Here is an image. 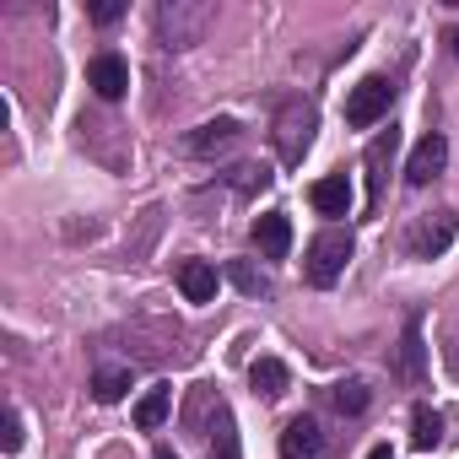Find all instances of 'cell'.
<instances>
[{
    "instance_id": "obj_1",
    "label": "cell",
    "mask_w": 459,
    "mask_h": 459,
    "mask_svg": "<svg viewBox=\"0 0 459 459\" xmlns=\"http://www.w3.org/2000/svg\"><path fill=\"white\" fill-rule=\"evenodd\" d=\"M216 28L211 0H162L157 6V44L162 49H195Z\"/></svg>"
},
{
    "instance_id": "obj_2",
    "label": "cell",
    "mask_w": 459,
    "mask_h": 459,
    "mask_svg": "<svg viewBox=\"0 0 459 459\" xmlns=\"http://www.w3.org/2000/svg\"><path fill=\"white\" fill-rule=\"evenodd\" d=\"M314 125H319V114H314L308 98H287V103L276 108V152H281L287 168H298L303 152L314 146Z\"/></svg>"
},
{
    "instance_id": "obj_3",
    "label": "cell",
    "mask_w": 459,
    "mask_h": 459,
    "mask_svg": "<svg viewBox=\"0 0 459 459\" xmlns=\"http://www.w3.org/2000/svg\"><path fill=\"white\" fill-rule=\"evenodd\" d=\"M346 260H351V233L346 227H325V233L308 244V255H303V276L314 287H335L346 276Z\"/></svg>"
},
{
    "instance_id": "obj_4",
    "label": "cell",
    "mask_w": 459,
    "mask_h": 459,
    "mask_svg": "<svg viewBox=\"0 0 459 459\" xmlns=\"http://www.w3.org/2000/svg\"><path fill=\"white\" fill-rule=\"evenodd\" d=\"M389 103H394V82L389 76H362L351 87V98H346V125L351 130H368V125H378L389 114Z\"/></svg>"
},
{
    "instance_id": "obj_5",
    "label": "cell",
    "mask_w": 459,
    "mask_h": 459,
    "mask_svg": "<svg viewBox=\"0 0 459 459\" xmlns=\"http://www.w3.org/2000/svg\"><path fill=\"white\" fill-rule=\"evenodd\" d=\"M454 233H459V216H454V211H437V216H421V221L411 227L405 249H411V260H437V255L454 244Z\"/></svg>"
},
{
    "instance_id": "obj_6",
    "label": "cell",
    "mask_w": 459,
    "mask_h": 459,
    "mask_svg": "<svg viewBox=\"0 0 459 459\" xmlns=\"http://www.w3.org/2000/svg\"><path fill=\"white\" fill-rule=\"evenodd\" d=\"M244 141V125L238 119H205L184 135V152L189 157H221V152H233Z\"/></svg>"
},
{
    "instance_id": "obj_7",
    "label": "cell",
    "mask_w": 459,
    "mask_h": 459,
    "mask_svg": "<svg viewBox=\"0 0 459 459\" xmlns=\"http://www.w3.org/2000/svg\"><path fill=\"white\" fill-rule=\"evenodd\" d=\"M394 146H400V135H394V125H389L384 135H373V146H368V157H362V168H368V216H378V205H384V178H389Z\"/></svg>"
},
{
    "instance_id": "obj_8",
    "label": "cell",
    "mask_w": 459,
    "mask_h": 459,
    "mask_svg": "<svg viewBox=\"0 0 459 459\" xmlns=\"http://www.w3.org/2000/svg\"><path fill=\"white\" fill-rule=\"evenodd\" d=\"M448 168V141L437 135V130H427L416 146H411V162H405V178L411 184H432L437 173Z\"/></svg>"
},
{
    "instance_id": "obj_9",
    "label": "cell",
    "mask_w": 459,
    "mask_h": 459,
    "mask_svg": "<svg viewBox=\"0 0 459 459\" xmlns=\"http://www.w3.org/2000/svg\"><path fill=\"white\" fill-rule=\"evenodd\" d=\"M87 87H92L103 103H119V98L130 92V65H125L119 55H98V60L87 65Z\"/></svg>"
},
{
    "instance_id": "obj_10",
    "label": "cell",
    "mask_w": 459,
    "mask_h": 459,
    "mask_svg": "<svg viewBox=\"0 0 459 459\" xmlns=\"http://www.w3.org/2000/svg\"><path fill=\"white\" fill-rule=\"evenodd\" d=\"M255 249L265 260H287L292 255V221H287V211H265L255 221Z\"/></svg>"
},
{
    "instance_id": "obj_11",
    "label": "cell",
    "mask_w": 459,
    "mask_h": 459,
    "mask_svg": "<svg viewBox=\"0 0 459 459\" xmlns=\"http://www.w3.org/2000/svg\"><path fill=\"white\" fill-rule=\"evenodd\" d=\"M325 437H319V421L314 416H292L281 427V459H319Z\"/></svg>"
},
{
    "instance_id": "obj_12",
    "label": "cell",
    "mask_w": 459,
    "mask_h": 459,
    "mask_svg": "<svg viewBox=\"0 0 459 459\" xmlns=\"http://www.w3.org/2000/svg\"><path fill=\"white\" fill-rule=\"evenodd\" d=\"M76 130H82V146H87L98 162H108V168H125V162L108 152V141H119V125H114V119H103V114H82V119H76Z\"/></svg>"
},
{
    "instance_id": "obj_13",
    "label": "cell",
    "mask_w": 459,
    "mask_h": 459,
    "mask_svg": "<svg viewBox=\"0 0 459 459\" xmlns=\"http://www.w3.org/2000/svg\"><path fill=\"white\" fill-rule=\"evenodd\" d=\"M249 384H255L260 400H281V394L292 389V368H287L281 357H255V362H249Z\"/></svg>"
},
{
    "instance_id": "obj_14",
    "label": "cell",
    "mask_w": 459,
    "mask_h": 459,
    "mask_svg": "<svg viewBox=\"0 0 459 459\" xmlns=\"http://www.w3.org/2000/svg\"><path fill=\"white\" fill-rule=\"evenodd\" d=\"M308 200H314V211H319V216H346V211H351V184H346V173L319 178V184L308 189Z\"/></svg>"
},
{
    "instance_id": "obj_15",
    "label": "cell",
    "mask_w": 459,
    "mask_h": 459,
    "mask_svg": "<svg viewBox=\"0 0 459 459\" xmlns=\"http://www.w3.org/2000/svg\"><path fill=\"white\" fill-rule=\"evenodd\" d=\"M400 373H405L411 384L427 378V341H421V319H416V314L405 319V335H400Z\"/></svg>"
},
{
    "instance_id": "obj_16",
    "label": "cell",
    "mask_w": 459,
    "mask_h": 459,
    "mask_svg": "<svg viewBox=\"0 0 459 459\" xmlns=\"http://www.w3.org/2000/svg\"><path fill=\"white\" fill-rule=\"evenodd\" d=\"M178 292H184L189 303H211V298H216V265L184 260V265H178Z\"/></svg>"
},
{
    "instance_id": "obj_17",
    "label": "cell",
    "mask_w": 459,
    "mask_h": 459,
    "mask_svg": "<svg viewBox=\"0 0 459 459\" xmlns=\"http://www.w3.org/2000/svg\"><path fill=\"white\" fill-rule=\"evenodd\" d=\"M205 437H211V448H216V459H238L244 448H238V421H233V411H227V400H221V411L211 416V427H205Z\"/></svg>"
},
{
    "instance_id": "obj_18",
    "label": "cell",
    "mask_w": 459,
    "mask_h": 459,
    "mask_svg": "<svg viewBox=\"0 0 459 459\" xmlns=\"http://www.w3.org/2000/svg\"><path fill=\"white\" fill-rule=\"evenodd\" d=\"M168 405H173V389H168V384L146 389V394L135 400V427H141V432H157V427L168 421Z\"/></svg>"
},
{
    "instance_id": "obj_19",
    "label": "cell",
    "mask_w": 459,
    "mask_h": 459,
    "mask_svg": "<svg viewBox=\"0 0 459 459\" xmlns=\"http://www.w3.org/2000/svg\"><path fill=\"white\" fill-rule=\"evenodd\" d=\"M227 281H233L244 298H265V292H271V276H265L255 260H227Z\"/></svg>"
},
{
    "instance_id": "obj_20",
    "label": "cell",
    "mask_w": 459,
    "mask_h": 459,
    "mask_svg": "<svg viewBox=\"0 0 459 459\" xmlns=\"http://www.w3.org/2000/svg\"><path fill=\"white\" fill-rule=\"evenodd\" d=\"M92 394H98L103 405H119V400L130 394V368H98V373H92Z\"/></svg>"
},
{
    "instance_id": "obj_21",
    "label": "cell",
    "mask_w": 459,
    "mask_h": 459,
    "mask_svg": "<svg viewBox=\"0 0 459 459\" xmlns=\"http://www.w3.org/2000/svg\"><path fill=\"white\" fill-rule=\"evenodd\" d=\"M227 184H233L238 195H260V189H271V168L265 162H238L233 173H227Z\"/></svg>"
},
{
    "instance_id": "obj_22",
    "label": "cell",
    "mask_w": 459,
    "mask_h": 459,
    "mask_svg": "<svg viewBox=\"0 0 459 459\" xmlns=\"http://www.w3.org/2000/svg\"><path fill=\"white\" fill-rule=\"evenodd\" d=\"M330 400H335V411L362 416V411H368V384H362V378H341V384L330 389Z\"/></svg>"
},
{
    "instance_id": "obj_23",
    "label": "cell",
    "mask_w": 459,
    "mask_h": 459,
    "mask_svg": "<svg viewBox=\"0 0 459 459\" xmlns=\"http://www.w3.org/2000/svg\"><path fill=\"white\" fill-rule=\"evenodd\" d=\"M411 437H416V448H432V443L443 437V416H437L432 405H416V411H411Z\"/></svg>"
},
{
    "instance_id": "obj_24",
    "label": "cell",
    "mask_w": 459,
    "mask_h": 459,
    "mask_svg": "<svg viewBox=\"0 0 459 459\" xmlns=\"http://www.w3.org/2000/svg\"><path fill=\"white\" fill-rule=\"evenodd\" d=\"M119 17H125V0H98V6H92V22L98 28H114Z\"/></svg>"
},
{
    "instance_id": "obj_25",
    "label": "cell",
    "mask_w": 459,
    "mask_h": 459,
    "mask_svg": "<svg viewBox=\"0 0 459 459\" xmlns=\"http://www.w3.org/2000/svg\"><path fill=\"white\" fill-rule=\"evenodd\" d=\"M0 448H6V454L22 448V416H17V411H6V437H0Z\"/></svg>"
},
{
    "instance_id": "obj_26",
    "label": "cell",
    "mask_w": 459,
    "mask_h": 459,
    "mask_svg": "<svg viewBox=\"0 0 459 459\" xmlns=\"http://www.w3.org/2000/svg\"><path fill=\"white\" fill-rule=\"evenodd\" d=\"M368 459H394V448H389V443H378V448H373Z\"/></svg>"
},
{
    "instance_id": "obj_27",
    "label": "cell",
    "mask_w": 459,
    "mask_h": 459,
    "mask_svg": "<svg viewBox=\"0 0 459 459\" xmlns=\"http://www.w3.org/2000/svg\"><path fill=\"white\" fill-rule=\"evenodd\" d=\"M448 49H454V60H459V28H454V33H448Z\"/></svg>"
},
{
    "instance_id": "obj_28",
    "label": "cell",
    "mask_w": 459,
    "mask_h": 459,
    "mask_svg": "<svg viewBox=\"0 0 459 459\" xmlns=\"http://www.w3.org/2000/svg\"><path fill=\"white\" fill-rule=\"evenodd\" d=\"M157 459H173V448H157Z\"/></svg>"
}]
</instances>
